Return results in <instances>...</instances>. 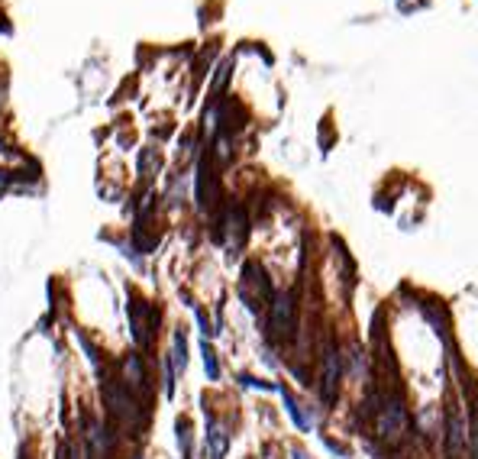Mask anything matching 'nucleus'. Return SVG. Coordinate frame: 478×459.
Returning <instances> with one entry per match:
<instances>
[{
	"label": "nucleus",
	"mask_w": 478,
	"mask_h": 459,
	"mask_svg": "<svg viewBox=\"0 0 478 459\" xmlns=\"http://www.w3.org/2000/svg\"><path fill=\"white\" fill-rule=\"evenodd\" d=\"M268 333H272L275 340H288L291 333H294V294H291V291H278L272 298Z\"/></svg>",
	"instance_id": "7ed1b4c3"
},
{
	"label": "nucleus",
	"mask_w": 478,
	"mask_h": 459,
	"mask_svg": "<svg viewBox=\"0 0 478 459\" xmlns=\"http://www.w3.org/2000/svg\"><path fill=\"white\" fill-rule=\"evenodd\" d=\"M320 440H323V447H327V450L330 453H336V456H346V447H339V443H333V440H330V437H320Z\"/></svg>",
	"instance_id": "4468645a"
},
{
	"label": "nucleus",
	"mask_w": 478,
	"mask_h": 459,
	"mask_svg": "<svg viewBox=\"0 0 478 459\" xmlns=\"http://www.w3.org/2000/svg\"><path fill=\"white\" fill-rule=\"evenodd\" d=\"M339 375H343V356H339V349L330 343L327 353H323V385H320V398H323L327 404L336 401Z\"/></svg>",
	"instance_id": "39448f33"
},
{
	"label": "nucleus",
	"mask_w": 478,
	"mask_h": 459,
	"mask_svg": "<svg viewBox=\"0 0 478 459\" xmlns=\"http://www.w3.org/2000/svg\"><path fill=\"white\" fill-rule=\"evenodd\" d=\"M407 433V411L401 398H388L378 411V437L388 443H401Z\"/></svg>",
	"instance_id": "f03ea898"
},
{
	"label": "nucleus",
	"mask_w": 478,
	"mask_h": 459,
	"mask_svg": "<svg viewBox=\"0 0 478 459\" xmlns=\"http://www.w3.org/2000/svg\"><path fill=\"white\" fill-rule=\"evenodd\" d=\"M466 443H469V433L462 427V417L459 414H450L446 417V453H450V459L466 456Z\"/></svg>",
	"instance_id": "423d86ee"
},
{
	"label": "nucleus",
	"mask_w": 478,
	"mask_h": 459,
	"mask_svg": "<svg viewBox=\"0 0 478 459\" xmlns=\"http://www.w3.org/2000/svg\"><path fill=\"white\" fill-rule=\"evenodd\" d=\"M282 398H284V408H288V417L294 421V427H298L300 433H307V431H310V417H307V411H304V408H300V404L294 401V398H291V394L284 392V388H282Z\"/></svg>",
	"instance_id": "9b49d317"
},
{
	"label": "nucleus",
	"mask_w": 478,
	"mask_h": 459,
	"mask_svg": "<svg viewBox=\"0 0 478 459\" xmlns=\"http://www.w3.org/2000/svg\"><path fill=\"white\" fill-rule=\"evenodd\" d=\"M200 356H204V369H207V378H220V366H216V353L210 349V343H200Z\"/></svg>",
	"instance_id": "f8f14e48"
},
{
	"label": "nucleus",
	"mask_w": 478,
	"mask_h": 459,
	"mask_svg": "<svg viewBox=\"0 0 478 459\" xmlns=\"http://www.w3.org/2000/svg\"><path fill=\"white\" fill-rule=\"evenodd\" d=\"M123 385L130 388L133 394H146L149 392V385H146V369H142V359L136 353L123 359Z\"/></svg>",
	"instance_id": "6e6552de"
},
{
	"label": "nucleus",
	"mask_w": 478,
	"mask_h": 459,
	"mask_svg": "<svg viewBox=\"0 0 478 459\" xmlns=\"http://www.w3.org/2000/svg\"><path fill=\"white\" fill-rule=\"evenodd\" d=\"M103 401L110 408V414L126 427H136L142 421V408L136 401V394L123 382H103Z\"/></svg>",
	"instance_id": "f257e3e1"
},
{
	"label": "nucleus",
	"mask_w": 478,
	"mask_h": 459,
	"mask_svg": "<svg viewBox=\"0 0 478 459\" xmlns=\"http://www.w3.org/2000/svg\"><path fill=\"white\" fill-rule=\"evenodd\" d=\"M226 453H230V433L223 424L207 417V459H226Z\"/></svg>",
	"instance_id": "0eeeda50"
},
{
	"label": "nucleus",
	"mask_w": 478,
	"mask_h": 459,
	"mask_svg": "<svg viewBox=\"0 0 478 459\" xmlns=\"http://www.w3.org/2000/svg\"><path fill=\"white\" fill-rule=\"evenodd\" d=\"M169 362H171V369H175V375H181L188 369V340H185V330H175V337H171Z\"/></svg>",
	"instance_id": "9d476101"
},
{
	"label": "nucleus",
	"mask_w": 478,
	"mask_h": 459,
	"mask_svg": "<svg viewBox=\"0 0 478 459\" xmlns=\"http://www.w3.org/2000/svg\"><path fill=\"white\" fill-rule=\"evenodd\" d=\"M85 440H87V453H91V459H103L107 453H110V433L103 431L97 421H87V431H85Z\"/></svg>",
	"instance_id": "1a4fd4ad"
},
{
	"label": "nucleus",
	"mask_w": 478,
	"mask_h": 459,
	"mask_svg": "<svg viewBox=\"0 0 478 459\" xmlns=\"http://www.w3.org/2000/svg\"><path fill=\"white\" fill-rule=\"evenodd\" d=\"M291 456H294V459H310V456H307V453H304V450H294V453H291Z\"/></svg>",
	"instance_id": "2eb2a0df"
},
{
	"label": "nucleus",
	"mask_w": 478,
	"mask_h": 459,
	"mask_svg": "<svg viewBox=\"0 0 478 459\" xmlns=\"http://www.w3.org/2000/svg\"><path fill=\"white\" fill-rule=\"evenodd\" d=\"M239 385H243V388H262V392H282V388H278V385L275 382H262V378H255V375H239Z\"/></svg>",
	"instance_id": "ddd939ff"
},
{
	"label": "nucleus",
	"mask_w": 478,
	"mask_h": 459,
	"mask_svg": "<svg viewBox=\"0 0 478 459\" xmlns=\"http://www.w3.org/2000/svg\"><path fill=\"white\" fill-rule=\"evenodd\" d=\"M155 320L159 314L146 304V301H133L130 304V327H133V340L139 347H149L152 343V330H155Z\"/></svg>",
	"instance_id": "20e7f679"
}]
</instances>
